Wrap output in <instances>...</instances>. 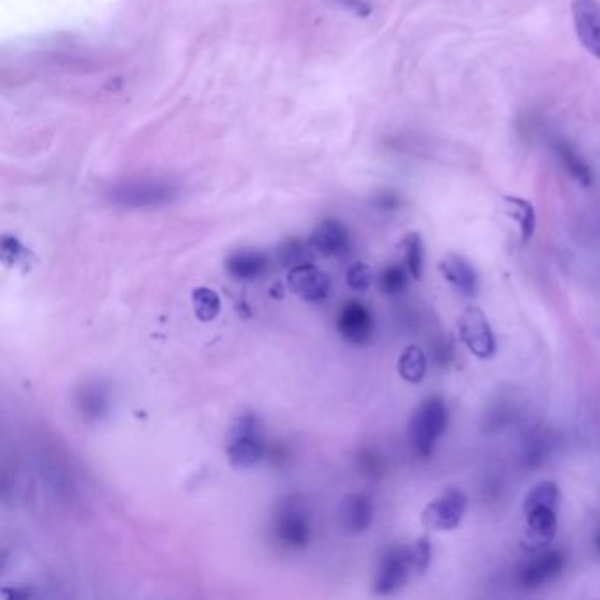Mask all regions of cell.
Segmentation results:
<instances>
[{
    "label": "cell",
    "mask_w": 600,
    "mask_h": 600,
    "mask_svg": "<svg viewBox=\"0 0 600 600\" xmlns=\"http://www.w3.org/2000/svg\"><path fill=\"white\" fill-rule=\"evenodd\" d=\"M412 562L409 548H391L384 553L375 576L374 592L377 595H391L398 592L409 581Z\"/></svg>",
    "instance_id": "obj_7"
},
{
    "label": "cell",
    "mask_w": 600,
    "mask_h": 600,
    "mask_svg": "<svg viewBox=\"0 0 600 600\" xmlns=\"http://www.w3.org/2000/svg\"><path fill=\"white\" fill-rule=\"evenodd\" d=\"M273 532L284 548L300 549L307 546L310 541V523L300 504H296V498L280 504Z\"/></svg>",
    "instance_id": "obj_6"
},
{
    "label": "cell",
    "mask_w": 600,
    "mask_h": 600,
    "mask_svg": "<svg viewBox=\"0 0 600 600\" xmlns=\"http://www.w3.org/2000/svg\"><path fill=\"white\" fill-rule=\"evenodd\" d=\"M340 523L349 534H363L372 527L374 521V504L372 498L365 493H354L342 500L338 509Z\"/></svg>",
    "instance_id": "obj_12"
},
{
    "label": "cell",
    "mask_w": 600,
    "mask_h": 600,
    "mask_svg": "<svg viewBox=\"0 0 600 600\" xmlns=\"http://www.w3.org/2000/svg\"><path fill=\"white\" fill-rule=\"evenodd\" d=\"M558 500L560 490L553 481L537 484L525 498L523 513L527 516L528 541L535 548L548 546L557 535Z\"/></svg>",
    "instance_id": "obj_1"
},
{
    "label": "cell",
    "mask_w": 600,
    "mask_h": 600,
    "mask_svg": "<svg viewBox=\"0 0 600 600\" xmlns=\"http://www.w3.org/2000/svg\"><path fill=\"white\" fill-rule=\"evenodd\" d=\"M439 270L444 279L456 287L460 293L474 296L477 291V273L465 257L447 254L439 263Z\"/></svg>",
    "instance_id": "obj_15"
},
{
    "label": "cell",
    "mask_w": 600,
    "mask_h": 600,
    "mask_svg": "<svg viewBox=\"0 0 600 600\" xmlns=\"http://www.w3.org/2000/svg\"><path fill=\"white\" fill-rule=\"evenodd\" d=\"M467 509V497L461 490H447L426 505L421 521L428 530L447 532L454 530L463 520Z\"/></svg>",
    "instance_id": "obj_5"
},
{
    "label": "cell",
    "mask_w": 600,
    "mask_h": 600,
    "mask_svg": "<svg viewBox=\"0 0 600 600\" xmlns=\"http://www.w3.org/2000/svg\"><path fill=\"white\" fill-rule=\"evenodd\" d=\"M458 337L476 358L490 359L497 351L495 335L481 308L469 307L460 315Z\"/></svg>",
    "instance_id": "obj_4"
},
{
    "label": "cell",
    "mask_w": 600,
    "mask_h": 600,
    "mask_svg": "<svg viewBox=\"0 0 600 600\" xmlns=\"http://www.w3.org/2000/svg\"><path fill=\"white\" fill-rule=\"evenodd\" d=\"M595 542H597V549H599V553H600V532H599V535H597V541H595Z\"/></svg>",
    "instance_id": "obj_29"
},
{
    "label": "cell",
    "mask_w": 600,
    "mask_h": 600,
    "mask_svg": "<svg viewBox=\"0 0 600 600\" xmlns=\"http://www.w3.org/2000/svg\"><path fill=\"white\" fill-rule=\"evenodd\" d=\"M242 435H261V425H259V419L254 414H243V416L236 419L235 425L231 426L229 439L242 437Z\"/></svg>",
    "instance_id": "obj_28"
},
{
    "label": "cell",
    "mask_w": 600,
    "mask_h": 600,
    "mask_svg": "<svg viewBox=\"0 0 600 600\" xmlns=\"http://www.w3.org/2000/svg\"><path fill=\"white\" fill-rule=\"evenodd\" d=\"M409 270L403 268L400 264H391L386 270L382 271L379 277V287L382 293L400 294L409 286Z\"/></svg>",
    "instance_id": "obj_23"
},
{
    "label": "cell",
    "mask_w": 600,
    "mask_h": 600,
    "mask_svg": "<svg viewBox=\"0 0 600 600\" xmlns=\"http://www.w3.org/2000/svg\"><path fill=\"white\" fill-rule=\"evenodd\" d=\"M572 22L579 43L595 59H600V2L572 0Z\"/></svg>",
    "instance_id": "obj_9"
},
{
    "label": "cell",
    "mask_w": 600,
    "mask_h": 600,
    "mask_svg": "<svg viewBox=\"0 0 600 600\" xmlns=\"http://www.w3.org/2000/svg\"><path fill=\"white\" fill-rule=\"evenodd\" d=\"M312 249L324 256L337 257L345 254L351 245L349 231L338 220L326 219L317 224L310 236Z\"/></svg>",
    "instance_id": "obj_13"
},
{
    "label": "cell",
    "mask_w": 600,
    "mask_h": 600,
    "mask_svg": "<svg viewBox=\"0 0 600 600\" xmlns=\"http://www.w3.org/2000/svg\"><path fill=\"white\" fill-rule=\"evenodd\" d=\"M340 337L352 345H365L374 333V317L361 301H347L337 317Z\"/></svg>",
    "instance_id": "obj_11"
},
{
    "label": "cell",
    "mask_w": 600,
    "mask_h": 600,
    "mask_svg": "<svg viewBox=\"0 0 600 600\" xmlns=\"http://www.w3.org/2000/svg\"><path fill=\"white\" fill-rule=\"evenodd\" d=\"M264 456V442L261 435H242L229 439L227 460L236 470L254 467Z\"/></svg>",
    "instance_id": "obj_16"
},
{
    "label": "cell",
    "mask_w": 600,
    "mask_h": 600,
    "mask_svg": "<svg viewBox=\"0 0 600 600\" xmlns=\"http://www.w3.org/2000/svg\"><path fill=\"white\" fill-rule=\"evenodd\" d=\"M565 567V555L560 549L544 551L541 555L528 560L527 564L521 565L518 571V581L523 588L535 590L541 586L548 585L553 579L558 578Z\"/></svg>",
    "instance_id": "obj_10"
},
{
    "label": "cell",
    "mask_w": 600,
    "mask_h": 600,
    "mask_svg": "<svg viewBox=\"0 0 600 600\" xmlns=\"http://www.w3.org/2000/svg\"><path fill=\"white\" fill-rule=\"evenodd\" d=\"M270 259L259 250H240L227 257L226 270L233 279L250 282L263 277Z\"/></svg>",
    "instance_id": "obj_14"
},
{
    "label": "cell",
    "mask_w": 600,
    "mask_h": 600,
    "mask_svg": "<svg viewBox=\"0 0 600 600\" xmlns=\"http://www.w3.org/2000/svg\"><path fill=\"white\" fill-rule=\"evenodd\" d=\"M310 249L301 240H287L279 249L280 261L287 266L310 263Z\"/></svg>",
    "instance_id": "obj_25"
},
{
    "label": "cell",
    "mask_w": 600,
    "mask_h": 600,
    "mask_svg": "<svg viewBox=\"0 0 600 600\" xmlns=\"http://www.w3.org/2000/svg\"><path fill=\"white\" fill-rule=\"evenodd\" d=\"M192 305H194V314L201 322L215 321L219 317L220 310H222L219 293L212 287L194 289Z\"/></svg>",
    "instance_id": "obj_21"
},
{
    "label": "cell",
    "mask_w": 600,
    "mask_h": 600,
    "mask_svg": "<svg viewBox=\"0 0 600 600\" xmlns=\"http://www.w3.org/2000/svg\"><path fill=\"white\" fill-rule=\"evenodd\" d=\"M178 196L173 183L164 180H131L111 189L110 199L125 208H154L168 205Z\"/></svg>",
    "instance_id": "obj_3"
},
{
    "label": "cell",
    "mask_w": 600,
    "mask_h": 600,
    "mask_svg": "<svg viewBox=\"0 0 600 600\" xmlns=\"http://www.w3.org/2000/svg\"><path fill=\"white\" fill-rule=\"evenodd\" d=\"M403 259L405 268L409 270L412 279L421 280L425 268V245L418 233H409L402 240Z\"/></svg>",
    "instance_id": "obj_22"
},
{
    "label": "cell",
    "mask_w": 600,
    "mask_h": 600,
    "mask_svg": "<svg viewBox=\"0 0 600 600\" xmlns=\"http://www.w3.org/2000/svg\"><path fill=\"white\" fill-rule=\"evenodd\" d=\"M0 250H2V261H4V264L27 271L30 263V252L16 238L4 236L2 238V249Z\"/></svg>",
    "instance_id": "obj_24"
},
{
    "label": "cell",
    "mask_w": 600,
    "mask_h": 600,
    "mask_svg": "<svg viewBox=\"0 0 600 600\" xmlns=\"http://www.w3.org/2000/svg\"><path fill=\"white\" fill-rule=\"evenodd\" d=\"M553 148L567 175L571 176L572 180H576L581 187H590L593 183V171L585 161V157L579 154L569 141L557 140L553 143Z\"/></svg>",
    "instance_id": "obj_17"
},
{
    "label": "cell",
    "mask_w": 600,
    "mask_h": 600,
    "mask_svg": "<svg viewBox=\"0 0 600 600\" xmlns=\"http://www.w3.org/2000/svg\"><path fill=\"white\" fill-rule=\"evenodd\" d=\"M449 425V410L444 398L432 395L425 398L410 419V446L419 458H430L440 437Z\"/></svg>",
    "instance_id": "obj_2"
},
{
    "label": "cell",
    "mask_w": 600,
    "mask_h": 600,
    "mask_svg": "<svg viewBox=\"0 0 600 600\" xmlns=\"http://www.w3.org/2000/svg\"><path fill=\"white\" fill-rule=\"evenodd\" d=\"M505 206H507V213L511 219L518 222L521 233V243L530 242L532 236L535 233V226H537V215H535V208L528 199L518 198V196H505Z\"/></svg>",
    "instance_id": "obj_18"
},
{
    "label": "cell",
    "mask_w": 600,
    "mask_h": 600,
    "mask_svg": "<svg viewBox=\"0 0 600 600\" xmlns=\"http://www.w3.org/2000/svg\"><path fill=\"white\" fill-rule=\"evenodd\" d=\"M409 551L412 569L419 574H425L432 562V542L428 541V537H419L418 541L410 546Z\"/></svg>",
    "instance_id": "obj_26"
},
{
    "label": "cell",
    "mask_w": 600,
    "mask_h": 600,
    "mask_svg": "<svg viewBox=\"0 0 600 600\" xmlns=\"http://www.w3.org/2000/svg\"><path fill=\"white\" fill-rule=\"evenodd\" d=\"M78 405H80L81 414L85 416V419L99 421V419H103L104 416L108 414V410H110V395H108V391L101 388L99 384L85 386V388L80 391Z\"/></svg>",
    "instance_id": "obj_20"
},
{
    "label": "cell",
    "mask_w": 600,
    "mask_h": 600,
    "mask_svg": "<svg viewBox=\"0 0 600 600\" xmlns=\"http://www.w3.org/2000/svg\"><path fill=\"white\" fill-rule=\"evenodd\" d=\"M287 286L296 296L308 303L328 300L331 293L330 277L310 263L293 266L287 273Z\"/></svg>",
    "instance_id": "obj_8"
},
{
    "label": "cell",
    "mask_w": 600,
    "mask_h": 600,
    "mask_svg": "<svg viewBox=\"0 0 600 600\" xmlns=\"http://www.w3.org/2000/svg\"><path fill=\"white\" fill-rule=\"evenodd\" d=\"M345 280H347V286L351 287L352 291L363 293L368 287L372 286V282H374V273H372V268H370L368 264L354 263L351 268L347 270Z\"/></svg>",
    "instance_id": "obj_27"
},
{
    "label": "cell",
    "mask_w": 600,
    "mask_h": 600,
    "mask_svg": "<svg viewBox=\"0 0 600 600\" xmlns=\"http://www.w3.org/2000/svg\"><path fill=\"white\" fill-rule=\"evenodd\" d=\"M426 372H428V359L423 349L418 345L405 347L398 358V374L403 381L419 384L425 379Z\"/></svg>",
    "instance_id": "obj_19"
}]
</instances>
